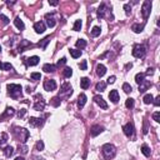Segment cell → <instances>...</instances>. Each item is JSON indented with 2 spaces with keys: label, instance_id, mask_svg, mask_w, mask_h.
Instances as JSON below:
<instances>
[{
  "label": "cell",
  "instance_id": "obj_1",
  "mask_svg": "<svg viewBox=\"0 0 160 160\" xmlns=\"http://www.w3.org/2000/svg\"><path fill=\"white\" fill-rule=\"evenodd\" d=\"M21 90H23V88L19 84H9L8 85V93H9V95L13 99H18L20 96L21 95Z\"/></svg>",
  "mask_w": 160,
  "mask_h": 160
},
{
  "label": "cell",
  "instance_id": "obj_2",
  "mask_svg": "<svg viewBox=\"0 0 160 160\" xmlns=\"http://www.w3.org/2000/svg\"><path fill=\"white\" fill-rule=\"evenodd\" d=\"M101 151H103V155L105 156V159H111L115 156V153H116V149L113 144H105L101 148Z\"/></svg>",
  "mask_w": 160,
  "mask_h": 160
},
{
  "label": "cell",
  "instance_id": "obj_3",
  "mask_svg": "<svg viewBox=\"0 0 160 160\" xmlns=\"http://www.w3.org/2000/svg\"><path fill=\"white\" fill-rule=\"evenodd\" d=\"M14 135L16 138L19 141H21V143H25L26 140H28L29 138V132L26 129H24V128H16L15 130H14Z\"/></svg>",
  "mask_w": 160,
  "mask_h": 160
},
{
  "label": "cell",
  "instance_id": "obj_4",
  "mask_svg": "<svg viewBox=\"0 0 160 160\" xmlns=\"http://www.w3.org/2000/svg\"><path fill=\"white\" fill-rule=\"evenodd\" d=\"M133 56H135V58H143L144 55H145V53H146V49H145V46L144 45H135L134 46V49H133Z\"/></svg>",
  "mask_w": 160,
  "mask_h": 160
},
{
  "label": "cell",
  "instance_id": "obj_5",
  "mask_svg": "<svg viewBox=\"0 0 160 160\" xmlns=\"http://www.w3.org/2000/svg\"><path fill=\"white\" fill-rule=\"evenodd\" d=\"M150 9H151V1L149 0H145L143 3V6H141V14H143L144 20H146L150 15Z\"/></svg>",
  "mask_w": 160,
  "mask_h": 160
},
{
  "label": "cell",
  "instance_id": "obj_6",
  "mask_svg": "<svg viewBox=\"0 0 160 160\" xmlns=\"http://www.w3.org/2000/svg\"><path fill=\"white\" fill-rule=\"evenodd\" d=\"M73 94V88H71V85L69 84V83H64L63 85H61V89H60V95L63 96V95H65V96H70ZM59 95V96H60Z\"/></svg>",
  "mask_w": 160,
  "mask_h": 160
},
{
  "label": "cell",
  "instance_id": "obj_7",
  "mask_svg": "<svg viewBox=\"0 0 160 160\" xmlns=\"http://www.w3.org/2000/svg\"><path fill=\"white\" fill-rule=\"evenodd\" d=\"M44 89H45L46 92H53V90H55L56 89V83H55V80L53 79H48L44 81Z\"/></svg>",
  "mask_w": 160,
  "mask_h": 160
},
{
  "label": "cell",
  "instance_id": "obj_8",
  "mask_svg": "<svg viewBox=\"0 0 160 160\" xmlns=\"http://www.w3.org/2000/svg\"><path fill=\"white\" fill-rule=\"evenodd\" d=\"M123 130H124V134H125L126 136H133L134 135V125H133L132 123H128L126 125L123 126Z\"/></svg>",
  "mask_w": 160,
  "mask_h": 160
},
{
  "label": "cell",
  "instance_id": "obj_9",
  "mask_svg": "<svg viewBox=\"0 0 160 160\" xmlns=\"http://www.w3.org/2000/svg\"><path fill=\"white\" fill-rule=\"evenodd\" d=\"M94 101H95V103H96L101 109H104V110H106V109H108V104L105 103V100H104L101 96L95 95V96H94Z\"/></svg>",
  "mask_w": 160,
  "mask_h": 160
},
{
  "label": "cell",
  "instance_id": "obj_10",
  "mask_svg": "<svg viewBox=\"0 0 160 160\" xmlns=\"http://www.w3.org/2000/svg\"><path fill=\"white\" fill-rule=\"evenodd\" d=\"M38 99H39V100H36V103L34 104V110L40 111V110H43L44 106H45V101H44V100H41V99H43L41 95H38Z\"/></svg>",
  "mask_w": 160,
  "mask_h": 160
},
{
  "label": "cell",
  "instance_id": "obj_11",
  "mask_svg": "<svg viewBox=\"0 0 160 160\" xmlns=\"http://www.w3.org/2000/svg\"><path fill=\"white\" fill-rule=\"evenodd\" d=\"M34 30L38 33V34H43L45 31V24L43 21H38V23L34 24Z\"/></svg>",
  "mask_w": 160,
  "mask_h": 160
},
{
  "label": "cell",
  "instance_id": "obj_12",
  "mask_svg": "<svg viewBox=\"0 0 160 160\" xmlns=\"http://www.w3.org/2000/svg\"><path fill=\"white\" fill-rule=\"evenodd\" d=\"M104 130V128L103 126H100V125H94L92 126V129H90V135L92 136H98L100 133Z\"/></svg>",
  "mask_w": 160,
  "mask_h": 160
},
{
  "label": "cell",
  "instance_id": "obj_13",
  "mask_svg": "<svg viewBox=\"0 0 160 160\" xmlns=\"http://www.w3.org/2000/svg\"><path fill=\"white\" fill-rule=\"evenodd\" d=\"M109 99L111 100V103L116 104L119 101V93L118 90H111V92L109 93Z\"/></svg>",
  "mask_w": 160,
  "mask_h": 160
},
{
  "label": "cell",
  "instance_id": "obj_14",
  "mask_svg": "<svg viewBox=\"0 0 160 160\" xmlns=\"http://www.w3.org/2000/svg\"><path fill=\"white\" fill-rule=\"evenodd\" d=\"M106 5L105 4H100V6H99V9H98V18L99 19H101V18L105 16V13H106Z\"/></svg>",
  "mask_w": 160,
  "mask_h": 160
},
{
  "label": "cell",
  "instance_id": "obj_15",
  "mask_svg": "<svg viewBox=\"0 0 160 160\" xmlns=\"http://www.w3.org/2000/svg\"><path fill=\"white\" fill-rule=\"evenodd\" d=\"M29 124L31 126H40L43 124V119H40V118H30L29 119Z\"/></svg>",
  "mask_w": 160,
  "mask_h": 160
},
{
  "label": "cell",
  "instance_id": "obj_16",
  "mask_svg": "<svg viewBox=\"0 0 160 160\" xmlns=\"http://www.w3.org/2000/svg\"><path fill=\"white\" fill-rule=\"evenodd\" d=\"M39 60H40L39 56H31L26 60V64H28L29 66H35V65L39 64Z\"/></svg>",
  "mask_w": 160,
  "mask_h": 160
},
{
  "label": "cell",
  "instance_id": "obj_17",
  "mask_svg": "<svg viewBox=\"0 0 160 160\" xmlns=\"http://www.w3.org/2000/svg\"><path fill=\"white\" fill-rule=\"evenodd\" d=\"M105 73H106V68L104 66L103 64H98L96 65V74L101 78V76L105 75Z\"/></svg>",
  "mask_w": 160,
  "mask_h": 160
},
{
  "label": "cell",
  "instance_id": "obj_18",
  "mask_svg": "<svg viewBox=\"0 0 160 160\" xmlns=\"http://www.w3.org/2000/svg\"><path fill=\"white\" fill-rule=\"evenodd\" d=\"M86 99H88V98H86L85 94H80V95H79V98H78V106H79L80 109L85 105Z\"/></svg>",
  "mask_w": 160,
  "mask_h": 160
},
{
  "label": "cell",
  "instance_id": "obj_19",
  "mask_svg": "<svg viewBox=\"0 0 160 160\" xmlns=\"http://www.w3.org/2000/svg\"><path fill=\"white\" fill-rule=\"evenodd\" d=\"M43 70H44L45 73H54V71L56 70V66L53 65V64H45V65L43 66Z\"/></svg>",
  "mask_w": 160,
  "mask_h": 160
},
{
  "label": "cell",
  "instance_id": "obj_20",
  "mask_svg": "<svg viewBox=\"0 0 160 160\" xmlns=\"http://www.w3.org/2000/svg\"><path fill=\"white\" fill-rule=\"evenodd\" d=\"M80 86H81V89L86 90L90 86V80L88 79V78H83V79L80 80Z\"/></svg>",
  "mask_w": 160,
  "mask_h": 160
},
{
  "label": "cell",
  "instance_id": "obj_21",
  "mask_svg": "<svg viewBox=\"0 0 160 160\" xmlns=\"http://www.w3.org/2000/svg\"><path fill=\"white\" fill-rule=\"evenodd\" d=\"M14 24H15V26H16L19 30H24V29H25V25H24L23 20H21L20 18H15V20H14Z\"/></svg>",
  "mask_w": 160,
  "mask_h": 160
},
{
  "label": "cell",
  "instance_id": "obj_22",
  "mask_svg": "<svg viewBox=\"0 0 160 160\" xmlns=\"http://www.w3.org/2000/svg\"><path fill=\"white\" fill-rule=\"evenodd\" d=\"M144 29V24H134L132 26V30L134 33H141Z\"/></svg>",
  "mask_w": 160,
  "mask_h": 160
},
{
  "label": "cell",
  "instance_id": "obj_23",
  "mask_svg": "<svg viewBox=\"0 0 160 160\" xmlns=\"http://www.w3.org/2000/svg\"><path fill=\"white\" fill-rule=\"evenodd\" d=\"M144 78H145V74H143V73H138L136 75H135V81H136V84H141V83H144L145 80H144Z\"/></svg>",
  "mask_w": 160,
  "mask_h": 160
},
{
  "label": "cell",
  "instance_id": "obj_24",
  "mask_svg": "<svg viewBox=\"0 0 160 160\" xmlns=\"http://www.w3.org/2000/svg\"><path fill=\"white\" fill-rule=\"evenodd\" d=\"M149 86H150V81H144V83H141V84L139 85V92L140 93L146 92V89H148Z\"/></svg>",
  "mask_w": 160,
  "mask_h": 160
},
{
  "label": "cell",
  "instance_id": "obj_25",
  "mask_svg": "<svg viewBox=\"0 0 160 160\" xmlns=\"http://www.w3.org/2000/svg\"><path fill=\"white\" fill-rule=\"evenodd\" d=\"M70 55L74 58V59H78V58L81 56V50H78V49H70Z\"/></svg>",
  "mask_w": 160,
  "mask_h": 160
},
{
  "label": "cell",
  "instance_id": "obj_26",
  "mask_svg": "<svg viewBox=\"0 0 160 160\" xmlns=\"http://www.w3.org/2000/svg\"><path fill=\"white\" fill-rule=\"evenodd\" d=\"M46 24H48V26H49V28H54V26H55V20H54V18H50V15H49V14H48V15H46Z\"/></svg>",
  "mask_w": 160,
  "mask_h": 160
},
{
  "label": "cell",
  "instance_id": "obj_27",
  "mask_svg": "<svg viewBox=\"0 0 160 160\" xmlns=\"http://www.w3.org/2000/svg\"><path fill=\"white\" fill-rule=\"evenodd\" d=\"M13 153H14V148L10 146V145H9V146H6V148L4 149V154H5L6 158H10V156L13 155Z\"/></svg>",
  "mask_w": 160,
  "mask_h": 160
},
{
  "label": "cell",
  "instance_id": "obj_28",
  "mask_svg": "<svg viewBox=\"0 0 160 160\" xmlns=\"http://www.w3.org/2000/svg\"><path fill=\"white\" fill-rule=\"evenodd\" d=\"M49 41H50V36H46L45 39H43V40H40L39 41V46L41 48V49H45Z\"/></svg>",
  "mask_w": 160,
  "mask_h": 160
},
{
  "label": "cell",
  "instance_id": "obj_29",
  "mask_svg": "<svg viewBox=\"0 0 160 160\" xmlns=\"http://www.w3.org/2000/svg\"><path fill=\"white\" fill-rule=\"evenodd\" d=\"M0 69L8 71V70H12L13 69V65L10 63H0Z\"/></svg>",
  "mask_w": 160,
  "mask_h": 160
},
{
  "label": "cell",
  "instance_id": "obj_30",
  "mask_svg": "<svg viewBox=\"0 0 160 160\" xmlns=\"http://www.w3.org/2000/svg\"><path fill=\"white\" fill-rule=\"evenodd\" d=\"M141 153H143V154L145 155L146 158H148V156H150V154H151V151H150L149 146H148V145H145V144H144L143 146H141Z\"/></svg>",
  "mask_w": 160,
  "mask_h": 160
},
{
  "label": "cell",
  "instance_id": "obj_31",
  "mask_svg": "<svg viewBox=\"0 0 160 160\" xmlns=\"http://www.w3.org/2000/svg\"><path fill=\"white\" fill-rule=\"evenodd\" d=\"M14 113H15V110L13 108H6L5 113H4V115L1 116V118H6V116H13L14 115Z\"/></svg>",
  "mask_w": 160,
  "mask_h": 160
},
{
  "label": "cell",
  "instance_id": "obj_32",
  "mask_svg": "<svg viewBox=\"0 0 160 160\" xmlns=\"http://www.w3.org/2000/svg\"><path fill=\"white\" fill-rule=\"evenodd\" d=\"M143 100H144V103L145 104H151L153 103V100H154V98H153L151 94H146V95L143 98Z\"/></svg>",
  "mask_w": 160,
  "mask_h": 160
},
{
  "label": "cell",
  "instance_id": "obj_33",
  "mask_svg": "<svg viewBox=\"0 0 160 160\" xmlns=\"http://www.w3.org/2000/svg\"><path fill=\"white\" fill-rule=\"evenodd\" d=\"M100 33H101V29L99 28V26H94L92 30V35L94 36V38H96V36H99L100 35Z\"/></svg>",
  "mask_w": 160,
  "mask_h": 160
},
{
  "label": "cell",
  "instance_id": "obj_34",
  "mask_svg": "<svg viewBox=\"0 0 160 160\" xmlns=\"http://www.w3.org/2000/svg\"><path fill=\"white\" fill-rule=\"evenodd\" d=\"M63 75L65 78H70L71 75H73V69L71 68H65L63 70Z\"/></svg>",
  "mask_w": 160,
  "mask_h": 160
},
{
  "label": "cell",
  "instance_id": "obj_35",
  "mask_svg": "<svg viewBox=\"0 0 160 160\" xmlns=\"http://www.w3.org/2000/svg\"><path fill=\"white\" fill-rule=\"evenodd\" d=\"M105 88H106V83H104V81H100V83H98L96 84V90L98 92H104V90H105Z\"/></svg>",
  "mask_w": 160,
  "mask_h": 160
},
{
  "label": "cell",
  "instance_id": "obj_36",
  "mask_svg": "<svg viewBox=\"0 0 160 160\" xmlns=\"http://www.w3.org/2000/svg\"><path fill=\"white\" fill-rule=\"evenodd\" d=\"M76 46L79 48V49H84L86 46V40L84 39H79L78 41H76Z\"/></svg>",
  "mask_w": 160,
  "mask_h": 160
},
{
  "label": "cell",
  "instance_id": "obj_37",
  "mask_svg": "<svg viewBox=\"0 0 160 160\" xmlns=\"http://www.w3.org/2000/svg\"><path fill=\"white\" fill-rule=\"evenodd\" d=\"M29 45H30V43H29L28 40H23V41H20L19 52H24V48H25V46H29Z\"/></svg>",
  "mask_w": 160,
  "mask_h": 160
},
{
  "label": "cell",
  "instance_id": "obj_38",
  "mask_svg": "<svg viewBox=\"0 0 160 160\" xmlns=\"http://www.w3.org/2000/svg\"><path fill=\"white\" fill-rule=\"evenodd\" d=\"M123 90H124L126 94H129V93H132L133 88H132V85H130V84H128V83H124V84H123Z\"/></svg>",
  "mask_w": 160,
  "mask_h": 160
},
{
  "label": "cell",
  "instance_id": "obj_39",
  "mask_svg": "<svg viewBox=\"0 0 160 160\" xmlns=\"http://www.w3.org/2000/svg\"><path fill=\"white\" fill-rule=\"evenodd\" d=\"M81 26H83V23H81V20H76L74 24V28H73V30H75V31H79L80 29H81Z\"/></svg>",
  "mask_w": 160,
  "mask_h": 160
},
{
  "label": "cell",
  "instance_id": "obj_40",
  "mask_svg": "<svg viewBox=\"0 0 160 160\" xmlns=\"http://www.w3.org/2000/svg\"><path fill=\"white\" fill-rule=\"evenodd\" d=\"M50 103H52V105H53V106H55V108H56V106H59V105H60V98H59V96L53 98V99H52V101H50Z\"/></svg>",
  "mask_w": 160,
  "mask_h": 160
},
{
  "label": "cell",
  "instance_id": "obj_41",
  "mask_svg": "<svg viewBox=\"0 0 160 160\" xmlns=\"http://www.w3.org/2000/svg\"><path fill=\"white\" fill-rule=\"evenodd\" d=\"M125 106H126L128 109H132L133 106H134V99H132V98L126 99V101H125Z\"/></svg>",
  "mask_w": 160,
  "mask_h": 160
},
{
  "label": "cell",
  "instance_id": "obj_42",
  "mask_svg": "<svg viewBox=\"0 0 160 160\" xmlns=\"http://www.w3.org/2000/svg\"><path fill=\"white\" fill-rule=\"evenodd\" d=\"M8 141V134L6 133H3L1 134V140H0V146H4V144Z\"/></svg>",
  "mask_w": 160,
  "mask_h": 160
},
{
  "label": "cell",
  "instance_id": "obj_43",
  "mask_svg": "<svg viewBox=\"0 0 160 160\" xmlns=\"http://www.w3.org/2000/svg\"><path fill=\"white\" fill-rule=\"evenodd\" d=\"M30 79L35 80V81H36V80H40L41 79V74H40V73H31V74H30Z\"/></svg>",
  "mask_w": 160,
  "mask_h": 160
},
{
  "label": "cell",
  "instance_id": "obj_44",
  "mask_svg": "<svg viewBox=\"0 0 160 160\" xmlns=\"http://www.w3.org/2000/svg\"><path fill=\"white\" fill-rule=\"evenodd\" d=\"M124 10H125L126 15H130L132 14V6H130V4H125L124 5Z\"/></svg>",
  "mask_w": 160,
  "mask_h": 160
},
{
  "label": "cell",
  "instance_id": "obj_45",
  "mask_svg": "<svg viewBox=\"0 0 160 160\" xmlns=\"http://www.w3.org/2000/svg\"><path fill=\"white\" fill-rule=\"evenodd\" d=\"M0 20H1L4 24H9V21H10V20H9V18L5 16L4 14H0Z\"/></svg>",
  "mask_w": 160,
  "mask_h": 160
},
{
  "label": "cell",
  "instance_id": "obj_46",
  "mask_svg": "<svg viewBox=\"0 0 160 160\" xmlns=\"http://www.w3.org/2000/svg\"><path fill=\"white\" fill-rule=\"evenodd\" d=\"M153 119H154L156 123H159L160 121V113L159 111H155L154 114H153Z\"/></svg>",
  "mask_w": 160,
  "mask_h": 160
},
{
  "label": "cell",
  "instance_id": "obj_47",
  "mask_svg": "<svg viewBox=\"0 0 160 160\" xmlns=\"http://www.w3.org/2000/svg\"><path fill=\"white\" fill-rule=\"evenodd\" d=\"M43 149H44V143H43V141H41V140H39V141H38V143H36V150H43Z\"/></svg>",
  "mask_w": 160,
  "mask_h": 160
},
{
  "label": "cell",
  "instance_id": "obj_48",
  "mask_svg": "<svg viewBox=\"0 0 160 160\" xmlns=\"http://www.w3.org/2000/svg\"><path fill=\"white\" fill-rule=\"evenodd\" d=\"M79 66H80V69H81V70H86V68H88V61H86V60H83Z\"/></svg>",
  "mask_w": 160,
  "mask_h": 160
},
{
  "label": "cell",
  "instance_id": "obj_49",
  "mask_svg": "<svg viewBox=\"0 0 160 160\" xmlns=\"http://www.w3.org/2000/svg\"><path fill=\"white\" fill-rule=\"evenodd\" d=\"M115 80H116V78H115L114 75H111V76H109L108 78V84H114Z\"/></svg>",
  "mask_w": 160,
  "mask_h": 160
},
{
  "label": "cell",
  "instance_id": "obj_50",
  "mask_svg": "<svg viewBox=\"0 0 160 160\" xmlns=\"http://www.w3.org/2000/svg\"><path fill=\"white\" fill-rule=\"evenodd\" d=\"M25 114H26V110H25V109H20L19 113H18V116H19V118H23Z\"/></svg>",
  "mask_w": 160,
  "mask_h": 160
},
{
  "label": "cell",
  "instance_id": "obj_51",
  "mask_svg": "<svg viewBox=\"0 0 160 160\" xmlns=\"http://www.w3.org/2000/svg\"><path fill=\"white\" fill-rule=\"evenodd\" d=\"M143 134H148V121L144 120V128H143Z\"/></svg>",
  "mask_w": 160,
  "mask_h": 160
},
{
  "label": "cell",
  "instance_id": "obj_52",
  "mask_svg": "<svg viewBox=\"0 0 160 160\" xmlns=\"http://www.w3.org/2000/svg\"><path fill=\"white\" fill-rule=\"evenodd\" d=\"M65 63H66V58H61V59L58 61V66H61V65H64Z\"/></svg>",
  "mask_w": 160,
  "mask_h": 160
},
{
  "label": "cell",
  "instance_id": "obj_53",
  "mask_svg": "<svg viewBox=\"0 0 160 160\" xmlns=\"http://www.w3.org/2000/svg\"><path fill=\"white\" fill-rule=\"evenodd\" d=\"M153 103H154L155 106H159V105H160V96H156V98H155L154 100H153Z\"/></svg>",
  "mask_w": 160,
  "mask_h": 160
},
{
  "label": "cell",
  "instance_id": "obj_54",
  "mask_svg": "<svg viewBox=\"0 0 160 160\" xmlns=\"http://www.w3.org/2000/svg\"><path fill=\"white\" fill-rule=\"evenodd\" d=\"M153 74H154V69H153V68H149L145 75H153Z\"/></svg>",
  "mask_w": 160,
  "mask_h": 160
},
{
  "label": "cell",
  "instance_id": "obj_55",
  "mask_svg": "<svg viewBox=\"0 0 160 160\" xmlns=\"http://www.w3.org/2000/svg\"><path fill=\"white\" fill-rule=\"evenodd\" d=\"M49 4H50V5H53V6H55V5H58V4H59V1H49Z\"/></svg>",
  "mask_w": 160,
  "mask_h": 160
},
{
  "label": "cell",
  "instance_id": "obj_56",
  "mask_svg": "<svg viewBox=\"0 0 160 160\" xmlns=\"http://www.w3.org/2000/svg\"><path fill=\"white\" fill-rule=\"evenodd\" d=\"M14 160H25V159H24L23 156H18V158H15Z\"/></svg>",
  "mask_w": 160,
  "mask_h": 160
},
{
  "label": "cell",
  "instance_id": "obj_57",
  "mask_svg": "<svg viewBox=\"0 0 160 160\" xmlns=\"http://www.w3.org/2000/svg\"><path fill=\"white\" fill-rule=\"evenodd\" d=\"M0 50H1V48H0Z\"/></svg>",
  "mask_w": 160,
  "mask_h": 160
}]
</instances>
